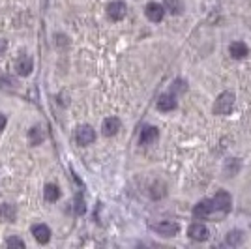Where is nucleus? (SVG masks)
<instances>
[{
    "label": "nucleus",
    "mask_w": 251,
    "mask_h": 249,
    "mask_svg": "<svg viewBox=\"0 0 251 249\" xmlns=\"http://www.w3.org/2000/svg\"><path fill=\"white\" fill-rule=\"evenodd\" d=\"M120 128H122V122H120L116 116H109V118L103 120L101 131H103V135H105V137H113V135H116V133H118Z\"/></svg>",
    "instance_id": "9"
},
{
    "label": "nucleus",
    "mask_w": 251,
    "mask_h": 249,
    "mask_svg": "<svg viewBox=\"0 0 251 249\" xmlns=\"http://www.w3.org/2000/svg\"><path fill=\"white\" fill-rule=\"evenodd\" d=\"M4 126H6V116H4V115H0V131L4 130Z\"/></svg>",
    "instance_id": "23"
},
{
    "label": "nucleus",
    "mask_w": 251,
    "mask_h": 249,
    "mask_svg": "<svg viewBox=\"0 0 251 249\" xmlns=\"http://www.w3.org/2000/svg\"><path fill=\"white\" fill-rule=\"evenodd\" d=\"M174 107H176L174 96H171V94L159 96V99H157V109H159L161 113H169V111H173Z\"/></svg>",
    "instance_id": "12"
},
{
    "label": "nucleus",
    "mask_w": 251,
    "mask_h": 249,
    "mask_svg": "<svg viewBox=\"0 0 251 249\" xmlns=\"http://www.w3.org/2000/svg\"><path fill=\"white\" fill-rule=\"evenodd\" d=\"M75 139L81 146H88L96 141V131L92 130L90 126H79L77 128V133H75Z\"/></svg>",
    "instance_id": "4"
},
{
    "label": "nucleus",
    "mask_w": 251,
    "mask_h": 249,
    "mask_svg": "<svg viewBox=\"0 0 251 249\" xmlns=\"http://www.w3.org/2000/svg\"><path fill=\"white\" fill-rule=\"evenodd\" d=\"M188 236L192 238V240H195V242H204L206 238L210 236V232H208V229L203 223H193L188 229Z\"/></svg>",
    "instance_id": "8"
},
{
    "label": "nucleus",
    "mask_w": 251,
    "mask_h": 249,
    "mask_svg": "<svg viewBox=\"0 0 251 249\" xmlns=\"http://www.w3.org/2000/svg\"><path fill=\"white\" fill-rule=\"evenodd\" d=\"M60 199V190L58 186H55V184H47L45 186V201L47 202H55Z\"/></svg>",
    "instance_id": "16"
},
{
    "label": "nucleus",
    "mask_w": 251,
    "mask_h": 249,
    "mask_svg": "<svg viewBox=\"0 0 251 249\" xmlns=\"http://www.w3.org/2000/svg\"><path fill=\"white\" fill-rule=\"evenodd\" d=\"M15 68H17V73H19V75H23V77H26V75H30V73H32V70H34V64H32V58H30L28 55H21V58L17 60Z\"/></svg>",
    "instance_id": "10"
},
{
    "label": "nucleus",
    "mask_w": 251,
    "mask_h": 249,
    "mask_svg": "<svg viewBox=\"0 0 251 249\" xmlns=\"http://www.w3.org/2000/svg\"><path fill=\"white\" fill-rule=\"evenodd\" d=\"M32 236L36 238V242L39 244H47L49 240H51V229L47 225H34L32 227Z\"/></svg>",
    "instance_id": "11"
},
{
    "label": "nucleus",
    "mask_w": 251,
    "mask_h": 249,
    "mask_svg": "<svg viewBox=\"0 0 251 249\" xmlns=\"http://www.w3.org/2000/svg\"><path fill=\"white\" fill-rule=\"evenodd\" d=\"M144 13H146V17H148L152 23H159V21L163 19V15H165V6L157 4V2H150V4H146Z\"/></svg>",
    "instance_id": "6"
},
{
    "label": "nucleus",
    "mask_w": 251,
    "mask_h": 249,
    "mask_svg": "<svg viewBox=\"0 0 251 249\" xmlns=\"http://www.w3.org/2000/svg\"><path fill=\"white\" fill-rule=\"evenodd\" d=\"M242 240H244V236H242V230H231L227 234V244L229 246H240L242 244Z\"/></svg>",
    "instance_id": "19"
},
{
    "label": "nucleus",
    "mask_w": 251,
    "mask_h": 249,
    "mask_svg": "<svg viewBox=\"0 0 251 249\" xmlns=\"http://www.w3.org/2000/svg\"><path fill=\"white\" fill-rule=\"evenodd\" d=\"M15 213L13 204H0V221H15Z\"/></svg>",
    "instance_id": "15"
},
{
    "label": "nucleus",
    "mask_w": 251,
    "mask_h": 249,
    "mask_svg": "<svg viewBox=\"0 0 251 249\" xmlns=\"http://www.w3.org/2000/svg\"><path fill=\"white\" fill-rule=\"evenodd\" d=\"M214 210V201L212 199H204L201 201L199 204H195V208H193V215L197 217V219H204V217H208Z\"/></svg>",
    "instance_id": "7"
},
{
    "label": "nucleus",
    "mask_w": 251,
    "mask_h": 249,
    "mask_svg": "<svg viewBox=\"0 0 251 249\" xmlns=\"http://www.w3.org/2000/svg\"><path fill=\"white\" fill-rule=\"evenodd\" d=\"M152 229L161 236H176L180 230V225L174 223V221H159V223H154Z\"/></svg>",
    "instance_id": "5"
},
{
    "label": "nucleus",
    "mask_w": 251,
    "mask_h": 249,
    "mask_svg": "<svg viewBox=\"0 0 251 249\" xmlns=\"http://www.w3.org/2000/svg\"><path fill=\"white\" fill-rule=\"evenodd\" d=\"M165 10L173 15H180L184 12V4H182V0H165Z\"/></svg>",
    "instance_id": "17"
},
{
    "label": "nucleus",
    "mask_w": 251,
    "mask_h": 249,
    "mask_svg": "<svg viewBox=\"0 0 251 249\" xmlns=\"http://www.w3.org/2000/svg\"><path fill=\"white\" fill-rule=\"evenodd\" d=\"M232 107H234V94L232 92H223V94L217 96V99H215L214 115H221V116L231 115Z\"/></svg>",
    "instance_id": "1"
},
{
    "label": "nucleus",
    "mask_w": 251,
    "mask_h": 249,
    "mask_svg": "<svg viewBox=\"0 0 251 249\" xmlns=\"http://www.w3.org/2000/svg\"><path fill=\"white\" fill-rule=\"evenodd\" d=\"M45 139V133L41 128H32V130L28 131V141L32 142V144H39V142Z\"/></svg>",
    "instance_id": "18"
},
{
    "label": "nucleus",
    "mask_w": 251,
    "mask_h": 249,
    "mask_svg": "<svg viewBox=\"0 0 251 249\" xmlns=\"http://www.w3.org/2000/svg\"><path fill=\"white\" fill-rule=\"evenodd\" d=\"M126 13H128V6L122 0H115V2L107 4V15L111 21H122L126 17Z\"/></svg>",
    "instance_id": "2"
},
{
    "label": "nucleus",
    "mask_w": 251,
    "mask_h": 249,
    "mask_svg": "<svg viewBox=\"0 0 251 249\" xmlns=\"http://www.w3.org/2000/svg\"><path fill=\"white\" fill-rule=\"evenodd\" d=\"M6 246H8V248H24V242L23 240H21V238H15V236H12V238H8V240H6Z\"/></svg>",
    "instance_id": "20"
},
{
    "label": "nucleus",
    "mask_w": 251,
    "mask_h": 249,
    "mask_svg": "<svg viewBox=\"0 0 251 249\" xmlns=\"http://www.w3.org/2000/svg\"><path fill=\"white\" fill-rule=\"evenodd\" d=\"M212 201H214V210L219 213H227L231 210V204H232L231 195H229L227 191H217Z\"/></svg>",
    "instance_id": "3"
},
{
    "label": "nucleus",
    "mask_w": 251,
    "mask_h": 249,
    "mask_svg": "<svg viewBox=\"0 0 251 249\" xmlns=\"http://www.w3.org/2000/svg\"><path fill=\"white\" fill-rule=\"evenodd\" d=\"M86 206H84L83 201H75V213H84Z\"/></svg>",
    "instance_id": "21"
},
{
    "label": "nucleus",
    "mask_w": 251,
    "mask_h": 249,
    "mask_svg": "<svg viewBox=\"0 0 251 249\" xmlns=\"http://www.w3.org/2000/svg\"><path fill=\"white\" fill-rule=\"evenodd\" d=\"M8 49V43H6V39H0V57L4 55V51Z\"/></svg>",
    "instance_id": "22"
},
{
    "label": "nucleus",
    "mask_w": 251,
    "mask_h": 249,
    "mask_svg": "<svg viewBox=\"0 0 251 249\" xmlns=\"http://www.w3.org/2000/svg\"><path fill=\"white\" fill-rule=\"evenodd\" d=\"M157 137H159V131H157V128H154V126H146V128L141 131L139 141H141V144H150V142H154Z\"/></svg>",
    "instance_id": "13"
},
{
    "label": "nucleus",
    "mask_w": 251,
    "mask_h": 249,
    "mask_svg": "<svg viewBox=\"0 0 251 249\" xmlns=\"http://www.w3.org/2000/svg\"><path fill=\"white\" fill-rule=\"evenodd\" d=\"M229 51H231V57L232 58H244L248 55V45L244 41H234V43H231Z\"/></svg>",
    "instance_id": "14"
}]
</instances>
